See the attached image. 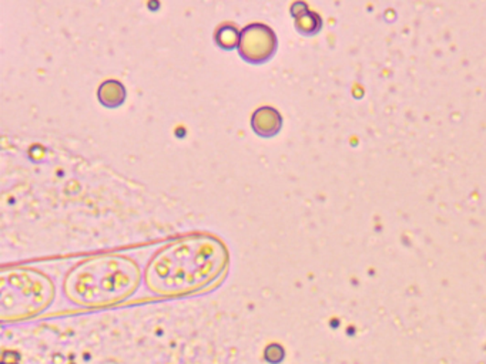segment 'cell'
<instances>
[{"mask_svg": "<svg viewBox=\"0 0 486 364\" xmlns=\"http://www.w3.org/2000/svg\"><path fill=\"white\" fill-rule=\"evenodd\" d=\"M98 97L99 101L104 107L116 109V107L122 106L126 101L127 90L122 81L111 78V80L103 81L99 86Z\"/></svg>", "mask_w": 486, "mask_h": 364, "instance_id": "8992f818", "label": "cell"}, {"mask_svg": "<svg viewBox=\"0 0 486 364\" xmlns=\"http://www.w3.org/2000/svg\"><path fill=\"white\" fill-rule=\"evenodd\" d=\"M55 295L52 279L39 269H6L0 276V319L19 322L39 317L52 305Z\"/></svg>", "mask_w": 486, "mask_h": 364, "instance_id": "3957f363", "label": "cell"}, {"mask_svg": "<svg viewBox=\"0 0 486 364\" xmlns=\"http://www.w3.org/2000/svg\"><path fill=\"white\" fill-rule=\"evenodd\" d=\"M282 127V117L274 107H259L251 116V129L257 136L271 139L277 136Z\"/></svg>", "mask_w": 486, "mask_h": 364, "instance_id": "5b68a950", "label": "cell"}, {"mask_svg": "<svg viewBox=\"0 0 486 364\" xmlns=\"http://www.w3.org/2000/svg\"><path fill=\"white\" fill-rule=\"evenodd\" d=\"M2 364H19V363L14 360L7 361L6 359L4 358V361H2Z\"/></svg>", "mask_w": 486, "mask_h": 364, "instance_id": "9c48e42d", "label": "cell"}, {"mask_svg": "<svg viewBox=\"0 0 486 364\" xmlns=\"http://www.w3.org/2000/svg\"><path fill=\"white\" fill-rule=\"evenodd\" d=\"M228 264L230 252L220 238L192 234L170 242L153 255L143 281L156 296H190L217 282Z\"/></svg>", "mask_w": 486, "mask_h": 364, "instance_id": "6da1fadb", "label": "cell"}, {"mask_svg": "<svg viewBox=\"0 0 486 364\" xmlns=\"http://www.w3.org/2000/svg\"><path fill=\"white\" fill-rule=\"evenodd\" d=\"M240 35V30L237 29L233 23H223V25H220V26L216 29V43H217L221 48L231 50V48L238 47Z\"/></svg>", "mask_w": 486, "mask_h": 364, "instance_id": "ba28073f", "label": "cell"}, {"mask_svg": "<svg viewBox=\"0 0 486 364\" xmlns=\"http://www.w3.org/2000/svg\"><path fill=\"white\" fill-rule=\"evenodd\" d=\"M295 17V27L300 33L305 36L315 35L318 30L322 29V19L307 6H302L301 12H292Z\"/></svg>", "mask_w": 486, "mask_h": 364, "instance_id": "52a82bcc", "label": "cell"}, {"mask_svg": "<svg viewBox=\"0 0 486 364\" xmlns=\"http://www.w3.org/2000/svg\"><path fill=\"white\" fill-rule=\"evenodd\" d=\"M142 281L143 274L134 259L126 255H98L68 272L63 294L79 307H111L133 296Z\"/></svg>", "mask_w": 486, "mask_h": 364, "instance_id": "7a4b0ae2", "label": "cell"}, {"mask_svg": "<svg viewBox=\"0 0 486 364\" xmlns=\"http://www.w3.org/2000/svg\"><path fill=\"white\" fill-rule=\"evenodd\" d=\"M277 35L264 23H251L241 30L238 53L246 62L261 65L276 55Z\"/></svg>", "mask_w": 486, "mask_h": 364, "instance_id": "277c9868", "label": "cell"}]
</instances>
